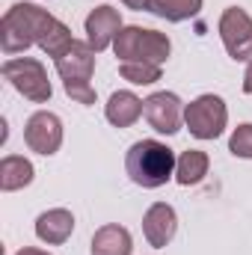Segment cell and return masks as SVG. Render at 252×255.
<instances>
[{
    "label": "cell",
    "mask_w": 252,
    "mask_h": 255,
    "mask_svg": "<svg viewBox=\"0 0 252 255\" xmlns=\"http://www.w3.org/2000/svg\"><path fill=\"white\" fill-rule=\"evenodd\" d=\"M71 42V30L63 21L33 3H15L0 21V45L6 54H21L30 45H39L48 57L57 60Z\"/></svg>",
    "instance_id": "1"
},
{
    "label": "cell",
    "mask_w": 252,
    "mask_h": 255,
    "mask_svg": "<svg viewBox=\"0 0 252 255\" xmlns=\"http://www.w3.org/2000/svg\"><path fill=\"white\" fill-rule=\"evenodd\" d=\"M175 154L169 145L157 142V139H139L127 148L125 157V169L127 178L145 190L163 187L172 175H175Z\"/></svg>",
    "instance_id": "2"
},
{
    "label": "cell",
    "mask_w": 252,
    "mask_h": 255,
    "mask_svg": "<svg viewBox=\"0 0 252 255\" xmlns=\"http://www.w3.org/2000/svg\"><path fill=\"white\" fill-rule=\"evenodd\" d=\"M57 74L63 77L65 95L77 104H95V89H92V68H95V51L89 42H71L63 54L54 60Z\"/></svg>",
    "instance_id": "3"
},
{
    "label": "cell",
    "mask_w": 252,
    "mask_h": 255,
    "mask_svg": "<svg viewBox=\"0 0 252 255\" xmlns=\"http://www.w3.org/2000/svg\"><path fill=\"white\" fill-rule=\"evenodd\" d=\"M113 48H116V57L122 63H154V65L166 63V57L172 51V45L163 33L142 30V27H122Z\"/></svg>",
    "instance_id": "4"
},
{
    "label": "cell",
    "mask_w": 252,
    "mask_h": 255,
    "mask_svg": "<svg viewBox=\"0 0 252 255\" xmlns=\"http://www.w3.org/2000/svg\"><path fill=\"white\" fill-rule=\"evenodd\" d=\"M3 77L24 95L30 98L33 104H45L51 98V80H48V71L45 65L33 57H18V60H6L3 63Z\"/></svg>",
    "instance_id": "5"
},
{
    "label": "cell",
    "mask_w": 252,
    "mask_h": 255,
    "mask_svg": "<svg viewBox=\"0 0 252 255\" xmlns=\"http://www.w3.org/2000/svg\"><path fill=\"white\" fill-rule=\"evenodd\" d=\"M226 119H229V110H226L223 98H217V95H202V98L190 101L184 110V122L196 139H217L226 130Z\"/></svg>",
    "instance_id": "6"
},
{
    "label": "cell",
    "mask_w": 252,
    "mask_h": 255,
    "mask_svg": "<svg viewBox=\"0 0 252 255\" xmlns=\"http://www.w3.org/2000/svg\"><path fill=\"white\" fill-rule=\"evenodd\" d=\"M220 39L235 60H252V18L247 9L229 6L220 15Z\"/></svg>",
    "instance_id": "7"
},
{
    "label": "cell",
    "mask_w": 252,
    "mask_h": 255,
    "mask_svg": "<svg viewBox=\"0 0 252 255\" xmlns=\"http://www.w3.org/2000/svg\"><path fill=\"white\" fill-rule=\"evenodd\" d=\"M24 139L36 154H54L63 145V122L54 113H33L24 128Z\"/></svg>",
    "instance_id": "8"
},
{
    "label": "cell",
    "mask_w": 252,
    "mask_h": 255,
    "mask_svg": "<svg viewBox=\"0 0 252 255\" xmlns=\"http://www.w3.org/2000/svg\"><path fill=\"white\" fill-rule=\"evenodd\" d=\"M145 119L157 133H178L181 128V101L175 92H154L145 98Z\"/></svg>",
    "instance_id": "9"
},
{
    "label": "cell",
    "mask_w": 252,
    "mask_h": 255,
    "mask_svg": "<svg viewBox=\"0 0 252 255\" xmlns=\"http://www.w3.org/2000/svg\"><path fill=\"white\" fill-rule=\"evenodd\" d=\"M119 30H122V18H119V9L113 6H98L86 15V42L95 54L104 51L110 42H116Z\"/></svg>",
    "instance_id": "10"
},
{
    "label": "cell",
    "mask_w": 252,
    "mask_h": 255,
    "mask_svg": "<svg viewBox=\"0 0 252 255\" xmlns=\"http://www.w3.org/2000/svg\"><path fill=\"white\" fill-rule=\"evenodd\" d=\"M175 229H178V217L172 211V205L166 202H154L145 217H142V232H145V241L154 247V250H163L172 238H175Z\"/></svg>",
    "instance_id": "11"
},
{
    "label": "cell",
    "mask_w": 252,
    "mask_h": 255,
    "mask_svg": "<svg viewBox=\"0 0 252 255\" xmlns=\"http://www.w3.org/2000/svg\"><path fill=\"white\" fill-rule=\"evenodd\" d=\"M71 232H74V217H71V211H65V208H54V211H45V214H39V220H36V235H39V241H45V244H65L68 238H71Z\"/></svg>",
    "instance_id": "12"
},
{
    "label": "cell",
    "mask_w": 252,
    "mask_h": 255,
    "mask_svg": "<svg viewBox=\"0 0 252 255\" xmlns=\"http://www.w3.org/2000/svg\"><path fill=\"white\" fill-rule=\"evenodd\" d=\"M142 110H145V101H139L133 92H113L110 95V101H107V107H104V116H107V122L116 128H130L139 116H142Z\"/></svg>",
    "instance_id": "13"
},
{
    "label": "cell",
    "mask_w": 252,
    "mask_h": 255,
    "mask_svg": "<svg viewBox=\"0 0 252 255\" xmlns=\"http://www.w3.org/2000/svg\"><path fill=\"white\" fill-rule=\"evenodd\" d=\"M133 244H130V232L125 226H101L92 235V255H130Z\"/></svg>",
    "instance_id": "14"
},
{
    "label": "cell",
    "mask_w": 252,
    "mask_h": 255,
    "mask_svg": "<svg viewBox=\"0 0 252 255\" xmlns=\"http://www.w3.org/2000/svg\"><path fill=\"white\" fill-rule=\"evenodd\" d=\"M33 181V163L27 157H18V154H9L0 160V187L6 193L21 190Z\"/></svg>",
    "instance_id": "15"
},
{
    "label": "cell",
    "mask_w": 252,
    "mask_h": 255,
    "mask_svg": "<svg viewBox=\"0 0 252 255\" xmlns=\"http://www.w3.org/2000/svg\"><path fill=\"white\" fill-rule=\"evenodd\" d=\"M205 175H208V154L205 151L190 148V151H184L178 157V163H175V181L178 184H184V187L199 184Z\"/></svg>",
    "instance_id": "16"
},
{
    "label": "cell",
    "mask_w": 252,
    "mask_h": 255,
    "mask_svg": "<svg viewBox=\"0 0 252 255\" xmlns=\"http://www.w3.org/2000/svg\"><path fill=\"white\" fill-rule=\"evenodd\" d=\"M202 9V0H151L148 12H154L157 18H166V21H187L193 15H199Z\"/></svg>",
    "instance_id": "17"
},
{
    "label": "cell",
    "mask_w": 252,
    "mask_h": 255,
    "mask_svg": "<svg viewBox=\"0 0 252 255\" xmlns=\"http://www.w3.org/2000/svg\"><path fill=\"white\" fill-rule=\"evenodd\" d=\"M122 77L136 83V86H148L160 80V65L154 63H122Z\"/></svg>",
    "instance_id": "18"
},
{
    "label": "cell",
    "mask_w": 252,
    "mask_h": 255,
    "mask_svg": "<svg viewBox=\"0 0 252 255\" xmlns=\"http://www.w3.org/2000/svg\"><path fill=\"white\" fill-rule=\"evenodd\" d=\"M229 148H232L235 157H247V160H252V125L238 128V130L232 133V139H229Z\"/></svg>",
    "instance_id": "19"
},
{
    "label": "cell",
    "mask_w": 252,
    "mask_h": 255,
    "mask_svg": "<svg viewBox=\"0 0 252 255\" xmlns=\"http://www.w3.org/2000/svg\"><path fill=\"white\" fill-rule=\"evenodd\" d=\"M127 9H136V12H142V9H148L151 6V0H122Z\"/></svg>",
    "instance_id": "20"
},
{
    "label": "cell",
    "mask_w": 252,
    "mask_h": 255,
    "mask_svg": "<svg viewBox=\"0 0 252 255\" xmlns=\"http://www.w3.org/2000/svg\"><path fill=\"white\" fill-rule=\"evenodd\" d=\"M244 92L252 95V60H250V65H247V71H244Z\"/></svg>",
    "instance_id": "21"
},
{
    "label": "cell",
    "mask_w": 252,
    "mask_h": 255,
    "mask_svg": "<svg viewBox=\"0 0 252 255\" xmlns=\"http://www.w3.org/2000/svg\"><path fill=\"white\" fill-rule=\"evenodd\" d=\"M18 255H51V253H45V250H36V247H24Z\"/></svg>",
    "instance_id": "22"
}]
</instances>
